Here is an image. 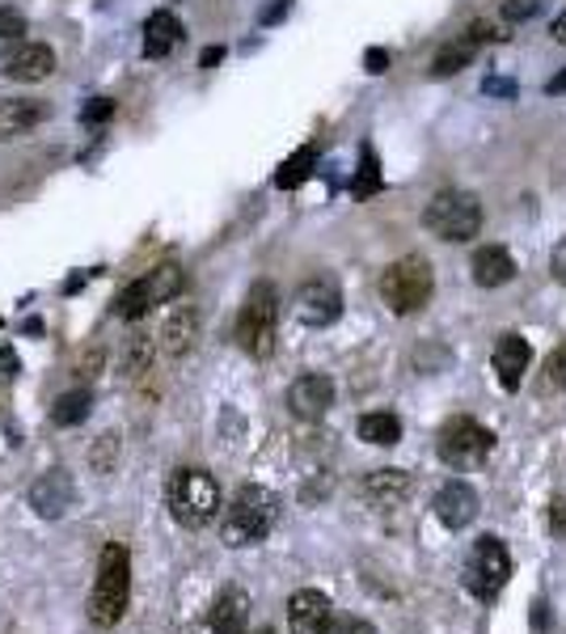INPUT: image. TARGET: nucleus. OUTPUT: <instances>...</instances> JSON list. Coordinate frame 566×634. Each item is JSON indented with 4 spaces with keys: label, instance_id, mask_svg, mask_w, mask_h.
Wrapping results in <instances>:
<instances>
[{
    "label": "nucleus",
    "instance_id": "nucleus-1",
    "mask_svg": "<svg viewBox=\"0 0 566 634\" xmlns=\"http://www.w3.org/2000/svg\"><path fill=\"white\" fill-rule=\"evenodd\" d=\"M275 521H279V496L267 491V487H258V482H249V487H242V491L233 496V503L224 508L220 537H224L229 550H245V546L267 542Z\"/></svg>",
    "mask_w": 566,
    "mask_h": 634
},
{
    "label": "nucleus",
    "instance_id": "nucleus-2",
    "mask_svg": "<svg viewBox=\"0 0 566 634\" xmlns=\"http://www.w3.org/2000/svg\"><path fill=\"white\" fill-rule=\"evenodd\" d=\"M127 601H132V558L119 542H110L98 558V579L89 592V622L107 631L127 613Z\"/></svg>",
    "mask_w": 566,
    "mask_h": 634
},
{
    "label": "nucleus",
    "instance_id": "nucleus-3",
    "mask_svg": "<svg viewBox=\"0 0 566 634\" xmlns=\"http://www.w3.org/2000/svg\"><path fill=\"white\" fill-rule=\"evenodd\" d=\"M165 503H169V516L182 529H203V524L217 521L220 508L217 478L208 469H174V478L165 487Z\"/></svg>",
    "mask_w": 566,
    "mask_h": 634
},
{
    "label": "nucleus",
    "instance_id": "nucleus-4",
    "mask_svg": "<svg viewBox=\"0 0 566 634\" xmlns=\"http://www.w3.org/2000/svg\"><path fill=\"white\" fill-rule=\"evenodd\" d=\"M432 292H435V271L423 254H406L398 263H389L385 276H380V301L398 318L419 313L423 304L432 301Z\"/></svg>",
    "mask_w": 566,
    "mask_h": 634
},
{
    "label": "nucleus",
    "instance_id": "nucleus-5",
    "mask_svg": "<svg viewBox=\"0 0 566 634\" xmlns=\"http://www.w3.org/2000/svg\"><path fill=\"white\" fill-rule=\"evenodd\" d=\"M275 331H279V297L267 279L249 288L242 313H237V343L245 356L267 359L275 352Z\"/></svg>",
    "mask_w": 566,
    "mask_h": 634
},
{
    "label": "nucleus",
    "instance_id": "nucleus-6",
    "mask_svg": "<svg viewBox=\"0 0 566 634\" xmlns=\"http://www.w3.org/2000/svg\"><path fill=\"white\" fill-rule=\"evenodd\" d=\"M428 233H435L440 242H469L482 229V203L469 191H440L432 194L428 212H423Z\"/></svg>",
    "mask_w": 566,
    "mask_h": 634
},
{
    "label": "nucleus",
    "instance_id": "nucleus-7",
    "mask_svg": "<svg viewBox=\"0 0 566 634\" xmlns=\"http://www.w3.org/2000/svg\"><path fill=\"white\" fill-rule=\"evenodd\" d=\"M182 288H187V271H182V267H174V263H162V267H153L148 276L132 279V283L119 292L114 313H119L123 322H140L148 309L174 301Z\"/></svg>",
    "mask_w": 566,
    "mask_h": 634
},
{
    "label": "nucleus",
    "instance_id": "nucleus-8",
    "mask_svg": "<svg viewBox=\"0 0 566 634\" xmlns=\"http://www.w3.org/2000/svg\"><path fill=\"white\" fill-rule=\"evenodd\" d=\"M508 579H512V554L508 546L499 542V537H478L474 542V550H469V563H465V588H469V597H478V601H495L503 588H508Z\"/></svg>",
    "mask_w": 566,
    "mask_h": 634
},
{
    "label": "nucleus",
    "instance_id": "nucleus-9",
    "mask_svg": "<svg viewBox=\"0 0 566 634\" xmlns=\"http://www.w3.org/2000/svg\"><path fill=\"white\" fill-rule=\"evenodd\" d=\"M440 461L453 469H469V466H482L486 457L495 453V432L482 427L478 419H469V414H457V419H448L444 427H440Z\"/></svg>",
    "mask_w": 566,
    "mask_h": 634
},
{
    "label": "nucleus",
    "instance_id": "nucleus-10",
    "mask_svg": "<svg viewBox=\"0 0 566 634\" xmlns=\"http://www.w3.org/2000/svg\"><path fill=\"white\" fill-rule=\"evenodd\" d=\"M490 38H508V34H503V30H495L490 22H474L469 30H460L457 38H448V43L435 52L432 77H435V81H444V77L460 73L469 59L478 56V47H482V43H490Z\"/></svg>",
    "mask_w": 566,
    "mask_h": 634
},
{
    "label": "nucleus",
    "instance_id": "nucleus-11",
    "mask_svg": "<svg viewBox=\"0 0 566 634\" xmlns=\"http://www.w3.org/2000/svg\"><path fill=\"white\" fill-rule=\"evenodd\" d=\"M292 309H297V318L304 326H318V331H322V326H334V322L343 318V292H339L334 279H309L297 292Z\"/></svg>",
    "mask_w": 566,
    "mask_h": 634
},
{
    "label": "nucleus",
    "instance_id": "nucleus-12",
    "mask_svg": "<svg viewBox=\"0 0 566 634\" xmlns=\"http://www.w3.org/2000/svg\"><path fill=\"white\" fill-rule=\"evenodd\" d=\"M490 364H495L499 386L508 389V393H515L520 381H524V372H529V364H533V347H529V338H520L515 331L499 334V338H495V356H490Z\"/></svg>",
    "mask_w": 566,
    "mask_h": 634
},
{
    "label": "nucleus",
    "instance_id": "nucleus-13",
    "mask_svg": "<svg viewBox=\"0 0 566 634\" xmlns=\"http://www.w3.org/2000/svg\"><path fill=\"white\" fill-rule=\"evenodd\" d=\"M334 622V605L318 588H300L288 597V626L292 634H322Z\"/></svg>",
    "mask_w": 566,
    "mask_h": 634
},
{
    "label": "nucleus",
    "instance_id": "nucleus-14",
    "mask_svg": "<svg viewBox=\"0 0 566 634\" xmlns=\"http://www.w3.org/2000/svg\"><path fill=\"white\" fill-rule=\"evenodd\" d=\"M432 508H435V516H440V524H448V529H465V524L478 521L482 499H478V491H474L469 482L453 478V482L440 487V496H435Z\"/></svg>",
    "mask_w": 566,
    "mask_h": 634
},
{
    "label": "nucleus",
    "instance_id": "nucleus-15",
    "mask_svg": "<svg viewBox=\"0 0 566 634\" xmlns=\"http://www.w3.org/2000/svg\"><path fill=\"white\" fill-rule=\"evenodd\" d=\"M288 407H292L297 419H309V423L322 419V414L334 407V381L322 377V372H304V377H297L292 389H288Z\"/></svg>",
    "mask_w": 566,
    "mask_h": 634
},
{
    "label": "nucleus",
    "instance_id": "nucleus-16",
    "mask_svg": "<svg viewBox=\"0 0 566 634\" xmlns=\"http://www.w3.org/2000/svg\"><path fill=\"white\" fill-rule=\"evenodd\" d=\"M73 496H77V487H73V478L64 474V469H52V474H43L34 487H30V508L38 512V516H64L68 508H73Z\"/></svg>",
    "mask_w": 566,
    "mask_h": 634
},
{
    "label": "nucleus",
    "instance_id": "nucleus-17",
    "mask_svg": "<svg viewBox=\"0 0 566 634\" xmlns=\"http://www.w3.org/2000/svg\"><path fill=\"white\" fill-rule=\"evenodd\" d=\"M9 81H22V85H34V81H47L55 73V52L47 43H22L13 56L4 59L0 68Z\"/></svg>",
    "mask_w": 566,
    "mask_h": 634
},
{
    "label": "nucleus",
    "instance_id": "nucleus-18",
    "mask_svg": "<svg viewBox=\"0 0 566 634\" xmlns=\"http://www.w3.org/2000/svg\"><path fill=\"white\" fill-rule=\"evenodd\" d=\"M410 491H414V482H410L406 469H377V474L364 478V499H368L377 512L402 508L406 499H410Z\"/></svg>",
    "mask_w": 566,
    "mask_h": 634
},
{
    "label": "nucleus",
    "instance_id": "nucleus-19",
    "mask_svg": "<svg viewBox=\"0 0 566 634\" xmlns=\"http://www.w3.org/2000/svg\"><path fill=\"white\" fill-rule=\"evenodd\" d=\"M469 271H474V283H478V288H503V283L515 279V258L503 246H482L474 254Z\"/></svg>",
    "mask_w": 566,
    "mask_h": 634
},
{
    "label": "nucleus",
    "instance_id": "nucleus-20",
    "mask_svg": "<svg viewBox=\"0 0 566 634\" xmlns=\"http://www.w3.org/2000/svg\"><path fill=\"white\" fill-rule=\"evenodd\" d=\"M43 119H47V102H38V98H9V102H0V136L4 140L26 136Z\"/></svg>",
    "mask_w": 566,
    "mask_h": 634
},
{
    "label": "nucleus",
    "instance_id": "nucleus-21",
    "mask_svg": "<svg viewBox=\"0 0 566 634\" xmlns=\"http://www.w3.org/2000/svg\"><path fill=\"white\" fill-rule=\"evenodd\" d=\"M245 622H249V597L242 588H224L208 613V626L217 634H245Z\"/></svg>",
    "mask_w": 566,
    "mask_h": 634
},
{
    "label": "nucleus",
    "instance_id": "nucleus-22",
    "mask_svg": "<svg viewBox=\"0 0 566 634\" xmlns=\"http://www.w3.org/2000/svg\"><path fill=\"white\" fill-rule=\"evenodd\" d=\"M178 38H182V26H178V18H174L169 9L148 13V22H144V56L148 59L169 56V52L178 47Z\"/></svg>",
    "mask_w": 566,
    "mask_h": 634
},
{
    "label": "nucleus",
    "instance_id": "nucleus-23",
    "mask_svg": "<svg viewBox=\"0 0 566 634\" xmlns=\"http://www.w3.org/2000/svg\"><path fill=\"white\" fill-rule=\"evenodd\" d=\"M355 432H359V441L377 444V448H389V444L402 441V419L393 411H368L359 423H355Z\"/></svg>",
    "mask_w": 566,
    "mask_h": 634
},
{
    "label": "nucleus",
    "instance_id": "nucleus-24",
    "mask_svg": "<svg viewBox=\"0 0 566 634\" xmlns=\"http://www.w3.org/2000/svg\"><path fill=\"white\" fill-rule=\"evenodd\" d=\"M195 334H199V318H195V309H174L169 313V322H165V352L169 356H187L190 347H195Z\"/></svg>",
    "mask_w": 566,
    "mask_h": 634
},
{
    "label": "nucleus",
    "instance_id": "nucleus-25",
    "mask_svg": "<svg viewBox=\"0 0 566 634\" xmlns=\"http://www.w3.org/2000/svg\"><path fill=\"white\" fill-rule=\"evenodd\" d=\"M313 166H318V148H313V144H304V148H297V153H292V157L279 166V174H275V187H279V191H297L300 182L313 174Z\"/></svg>",
    "mask_w": 566,
    "mask_h": 634
},
{
    "label": "nucleus",
    "instance_id": "nucleus-26",
    "mask_svg": "<svg viewBox=\"0 0 566 634\" xmlns=\"http://www.w3.org/2000/svg\"><path fill=\"white\" fill-rule=\"evenodd\" d=\"M89 407H93V398H89L85 389H77V393H64V398L55 402L52 423H55V427H77V423L89 419Z\"/></svg>",
    "mask_w": 566,
    "mask_h": 634
},
{
    "label": "nucleus",
    "instance_id": "nucleus-27",
    "mask_svg": "<svg viewBox=\"0 0 566 634\" xmlns=\"http://www.w3.org/2000/svg\"><path fill=\"white\" fill-rule=\"evenodd\" d=\"M26 43V18L18 9H0V59H9Z\"/></svg>",
    "mask_w": 566,
    "mask_h": 634
},
{
    "label": "nucleus",
    "instance_id": "nucleus-28",
    "mask_svg": "<svg viewBox=\"0 0 566 634\" xmlns=\"http://www.w3.org/2000/svg\"><path fill=\"white\" fill-rule=\"evenodd\" d=\"M351 191L359 194V199H368V194L380 191V162H377V153H373V148H364V157H359V174H355Z\"/></svg>",
    "mask_w": 566,
    "mask_h": 634
},
{
    "label": "nucleus",
    "instance_id": "nucleus-29",
    "mask_svg": "<svg viewBox=\"0 0 566 634\" xmlns=\"http://www.w3.org/2000/svg\"><path fill=\"white\" fill-rule=\"evenodd\" d=\"M148 359H153V343L144 338V334H132V343H127V377H135V372H144L148 368Z\"/></svg>",
    "mask_w": 566,
    "mask_h": 634
},
{
    "label": "nucleus",
    "instance_id": "nucleus-30",
    "mask_svg": "<svg viewBox=\"0 0 566 634\" xmlns=\"http://www.w3.org/2000/svg\"><path fill=\"white\" fill-rule=\"evenodd\" d=\"M545 386L566 389V338L545 356Z\"/></svg>",
    "mask_w": 566,
    "mask_h": 634
},
{
    "label": "nucleus",
    "instance_id": "nucleus-31",
    "mask_svg": "<svg viewBox=\"0 0 566 634\" xmlns=\"http://www.w3.org/2000/svg\"><path fill=\"white\" fill-rule=\"evenodd\" d=\"M322 634H377V626H368V622H359V618H339V622H330Z\"/></svg>",
    "mask_w": 566,
    "mask_h": 634
},
{
    "label": "nucleus",
    "instance_id": "nucleus-32",
    "mask_svg": "<svg viewBox=\"0 0 566 634\" xmlns=\"http://www.w3.org/2000/svg\"><path fill=\"white\" fill-rule=\"evenodd\" d=\"M110 114H114V102H110V98H93V102H89V107H85V123H102V119H110Z\"/></svg>",
    "mask_w": 566,
    "mask_h": 634
},
{
    "label": "nucleus",
    "instance_id": "nucleus-33",
    "mask_svg": "<svg viewBox=\"0 0 566 634\" xmlns=\"http://www.w3.org/2000/svg\"><path fill=\"white\" fill-rule=\"evenodd\" d=\"M537 9H541V0H512V4H503V18L520 22V18H533Z\"/></svg>",
    "mask_w": 566,
    "mask_h": 634
},
{
    "label": "nucleus",
    "instance_id": "nucleus-34",
    "mask_svg": "<svg viewBox=\"0 0 566 634\" xmlns=\"http://www.w3.org/2000/svg\"><path fill=\"white\" fill-rule=\"evenodd\" d=\"M22 368V359L13 356V347H0V381H13Z\"/></svg>",
    "mask_w": 566,
    "mask_h": 634
},
{
    "label": "nucleus",
    "instance_id": "nucleus-35",
    "mask_svg": "<svg viewBox=\"0 0 566 634\" xmlns=\"http://www.w3.org/2000/svg\"><path fill=\"white\" fill-rule=\"evenodd\" d=\"M550 271H554V279H558V283H563V288H566V237H563V242H558V246H554V258H550Z\"/></svg>",
    "mask_w": 566,
    "mask_h": 634
},
{
    "label": "nucleus",
    "instance_id": "nucleus-36",
    "mask_svg": "<svg viewBox=\"0 0 566 634\" xmlns=\"http://www.w3.org/2000/svg\"><path fill=\"white\" fill-rule=\"evenodd\" d=\"M550 529H554V533H566V499H554V503H550Z\"/></svg>",
    "mask_w": 566,
    "mask_h": 634
},
{
    "label": "nucleus",
    "instance_id": "nucleus-37",
    "mask_svg": "<svg viewBox=\"0 0 566 634\" xmlns=\"http://www.w3.org/2000/svg\"><path fill=\"white\" fill-rule=\"evenodd\" d=\"M482 89H486V93H495V98H515V85L512 81H499V77H490Z\"/></svg>",
    "mask_w": 566,
    "mask_h": 634
},
{
    "label": "nucleus",
    "instance_id": "nucleus-38",
    "mask_svg": "<svg viewBox=\"0 0 566 634\" xmlns=\"http://www.w3.org/2000/svg\"><path fill=\"white\" fill-rule=\"evenodd\" d=\"M385 68H389V52L373 47V52H368V73H385Z\"/></svg>",
    "mask_w": 566,
    "mask_h": 634
},
{
    "label": "nucleus",
    "instance_id": "nucleus-39",
    "mask_svg": "<svg viewBox=\"0 0 566 634\" xmlns=\"http://www.w3.org/2000/svg\"><path fill=\"white\" fill-rule=\"evenodd\" d=\"M550 30H554V38H558V43L566 47V9L558 13V18H554V26H550Z\"/></svg>",
    "mask_w": 566,
    "mask_h": 634
},
{
    "label": "nucleus",
    "instance_id": "nucleus-40",
    "mask_svg": "<svg viewBox=\"0 0 566 634\" xmlns=\"http://www.w3.org/2000/svg\"><path fill=\"white\" fill-rule=\"evenodd\" d=\"M545 93H554V98H558V93H566V68L558 73V77H554V81L545 85Z\"/></svg>",
    "mask_w": 566,
    "mask_h": 634
},
{
    "label": "nucleus",
    "instance_id": "nucleus-41",
    "mask_svg": "<svg viewBox=\"0 0 566 634\" xmlns=\"http://www.w3.org/2000/svg\"><path fill=\"white\" fill-rule=\"evenodd\" d=\"M284 13H288V0H279V4H270V9H267V18H263V22H279Z\"/></svg>",
    "mask_w": 566,
    "mask_h": 634
},
{
    "label": "nucleus",
    "instance_id": "nucleus-42",
    "mask_svg": "<svg viewBox=\"0 0 566 634\" xmlns=\"http://www.w3.org/2000/svg\"><path fill=\"white\" fill-rule=\"evenodd\" d=\"M258 634H275V631H258Z\"/></svg>",
    "mask_w": 566,
    "mask_h": 634
}]
</instances>
